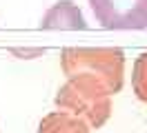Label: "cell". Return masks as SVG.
Segmentation results:
<instances>
[{"instance_id": "cell-1", "label": "cell", "mask_w": 147, "mask_h": 133, "mask_svg": "<svg viewBox=\"0 0 147 133\" xmlns=\"http://www.w3.org/2000/svg\"><path fill=\"white\" fill-rule=\"evenodd\" d=\"M67 80H78L89 87L116 96L125 80V53L116 47H67L60 58Z\"/></svg>"}, {"instance_id": "cell-2", "label": "cell", "mask_w": 147, "mask_h": 133, "mask_svg": "<svg viewBox=\"0 0 147 133\" xmlns=\"http://www.w3.org/2000/svg\"><path fill=\"white\" fill-rule=\"evenodd\" d=\"M56 104L63 111L83 118L92 129H100L111 115V96L78 80H67L58 89Z\"/></svg>"}, {"instance_id": "cell-3", "label": "cell", "mask_w": 147, "mask_h": 133, "mask_svg": "<svg viewBox=\"0 0 147 133\" xmlns=\"http://www.w3.org/2000/svg\"><path fill=\"white\" fill-rule=\"evenodd\" d=\"M89 7L105 29L147 27V0H89Z\"/></svg>"}, {"instance_id": "cell-4", "label": "cell", "mask_w": 147, "mask_h": 133, "mask_svg": "<svg viewBox=\"0 0 147 133\" xmlns=\"http://www.w3.org/2000/svg\"><path fill=\"white\" fill-rule=\"evenodd\" d=\"M40 29H69V31H78V29H87L83 13L76 2L71 0H60L54 7L47 9V13L40 20Z\"/></svg>"}, {"instance_id": "cell-5", "label": "cell", "mask_w": 147, "mask_h": 133, "mask_svg": "<svg viewBox=\"0 0 147 133\" xmlns=\"http://www.w3.org/2000/svg\"><path fill=\"white\" fill-rule=\"evenodd\" d=\"M38 133H92L83 118L69 111H51L38 124Z\"/></svg>"}, {"instance_id": "cell-6", "label": "cell", "mask_w": 147, "mask_h": 133, "mask_svg": "<svg viewBox=\"0 0 147 133\" xmlns=\"http://www.w3.org/2000/svg\"><path fill=\"white\" fill-rule=\"evenodd\" d=\"M131 87L140 102L147 104V51L140 53L134 62V73H131Z\"/></svg>"}, {"instance_id": "cell-7", "label": "cell", "mask_w": 147, "mask_h": 133, "mask_svg": "<svg viewBox=\"0 0 147 133\" xmlns=\"http://www.w3.org/2000/svg\"><path fill=\"white\" fill-rule=\"evenodd\" d=\"M16 55H40L42 49H25V51H20V49H13Z\"/></svg>"}]
</instances>
